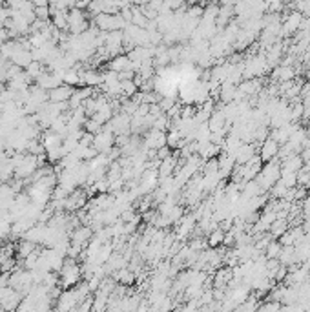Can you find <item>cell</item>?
I'll return each mask as SVG.
<instances>
[{"instance_id":"obj_1","label":"cell","mask_w":310,"mask_h":312,"mask_svg":"<svg viewBox=\"0 0 310 312\" xmlns=\"http://www.w3.org/2000/svg\"><path fill=\"white\" fill-rule=\"evenodd\" d=\"M82 280V267L77 263V260H70V258H66L64 265H62V269L59 272V285L62 289H73L77 287Z\"/></svg>"},{"instance_id":"obj_2","label":"cell","mask_w":310,"mask_h":312,"mask_svg":"<svg viewBox=\"0 0 310 312\" xmlns=\"http://www.w3.org/2000/svg\"><path fill=\"white\" fill-rule=\"evenodd\" d=\"M93 148L97 150V154H108L112 148H115V135L110 130L102 128V132L93 135Z\"/></svg>"},{"instance_id":"obj_3","label":"cell","mask_w":310,"mask_h":312,"mask_svg":"<svg viewBox=\"0 0 310 312\" xmlns=\"http://www.w3.org/2000/svg\"><path fill=\"white\" fill-rule=\"evenodd\" d=\"M162 146H168V144H166V133L152 128L150 132L145 135V139H143V148L145 150H159V148H162Z\"/></svg>"},{"instance_id":"obj_4","label":"cell","mask_w":310,"mask_h":312,"mask_svg":"<svg viewBox=\"0 0 310 312\" xmlns=\"http://www.w3.org/2000/svg\"><path fill=\"white\" fill-rule=\"evenodd\" d=\"M73 91H75V88H71L68 84H60L59 88L49 91V102H53V104H66V102H70Z\"/></svg>"},{"instance_id":"obj_5","label":"cell","mask_w":310,"mask_h":312,"mask_svg":"<svg viewBox=\"0 0 310 312\" xmlns=\"http://www.w3.org/2000/svg\"><path fill=\"white\" fill-rule=\"evenodd\" d=\"M279 146L274 139H270L268 137L265 143H261V146H259V159L261 161H267V163H270V161H274V159L278 157V154H279Z\"/></svg>"},{"instance_id":"obj_6","label":"cell","mask_w":310,"mask_h":312,"mask_svg":"<svg viewBox=\"0 0 310 312\" xmlns=\"http://www.w3.org/2000/svg\"><path fill=\"white\" fill-rule=\"evenodd\" d=\"M303 166H305V161H303L301 155H298V154L290 155V157H287L285 161H281V175L283 174H298Z\"/></svg>"},{"instance_id":"obj_7","label":"cell","mask_w":310,"mask_h":312,"mask_svg":"<svg viewBox=\"0 0 310 312\" xmlns=\"http://www.w3.org/2000/svg\"><path fill=\"white\" fill-rule=\"evenodd\" d=\"M301 20H303V15H301L300 11H294V13H290L287 15L285 18V24L281 26V31L279 35H292L294 31H298L301 26Z\"/></svg>"},{"instance_id":"obj_8","label":"cell","mask_w":310,"mask_h":312,"mask_svg":"<svg viewBox=\"0 0 310 312\" xmlns=\"http://www.w3.org/2000/svg\"><path fill=\"white\" fill-rule=\"evenodd\" d=\"M195 228H197V219H195V217L182 216L181 221L177 223V236H179V239L186 238V236L195 232Z\"/></svg>"},{"instance_id":"obj_9","label":"cell","mask_w":310,"mask_h":312,"mask_svg":"<svg viewBox=\"0 0 310 312\" xmlns=\"http://www.w3.org/2000/svg\"><path fill=\"white\" fill-rule=\"evenodd\" d=\"M108 68L113 73H124V71H132V60L128 58V55H117L108 62Z\"/></svg>"},{"instance_id":"obj_10","label":"cell","mask_w":310,"mask_h":312,"mask_svg":"<svg viewBox=\"0 0 310 312\" xmlns=\"http://www.w3.org/2000/svg\"><path fill=\"white\" fill-rule=\"evenodd\" d=\"M254 157H256V146H254V144H246V143L241 144L239 150H237V152L234 154L235 164H239V166L246 164L248 161H252Z\"/></svg>"},{"instance_id":"obj_11","label":"cell","mask_w":310,"mask_h":312,"mask_svg":"<svg viewBox=\"0 0 310 312\" xmlns=\"http://www.w3.org/2000/svg\"><path fill=\"white\" fill-rule=\"evenodd\" d=\"M217 164H219V177L221 179H225L228 177L230 174H234V168H235V159L228 154H223L219 159H217Z\"/></svg>"},{"instance_id":"obj_12","label":"cell","mask_w":310,"mask_h":312,"mask_svg":"<svg viewBox=\"0 0 310 312\" xmlns=\"http://www.w3.org/2000/svg\"><path fill=\"white\" fill-rule=\"evenodd\" d=\"M219 93H221V101L226 102V104H230V102L235 101V93H237V86L230 84V82H223L219 88Z\"/></svg>"},{"instance_id":"obj_13","label":"cell","mask_w":310,"mask_h":312,"mask_svg":"<svg viewBox=\"0 0 310 312\" xmlns=\"http://www.w3.org/2000/svg\"><path fill=\"white\" fill-rule=\"evenodd\" d=\"M35 250H37V245L31 243V241H26V239H22L20 243L16 245V254L20 256L22 260H26L27 256H31Z\"/></svg>"},{"instance_id":"obj_14","label":"cell","mask_w":310,"mask_h":312,"mask_svg":"<svg viewBox=\"0 0 310 312\" xmlns=\"http://www.w3.org/2000/svg\"><path fill=\"white\" fill-rule=\"evenodd\" d=\"M24 71H26L27 77H29L31 80H37L38 77H40V75H42L44 71H46V66H44L42 62H37V60H33V62L29 64V66H27V68L24 69Z\"/></svg>"},{"instance_id":"obj_15","label":"cell","mask_w":310,"mask_h":312,"mask_svg":"<svg viewBox=\"0 0 310 312\" xmlns=\"http://www.w3.org/2000/svg\"><path fill=\"white\" fill-rule=\"evenodd\" d=\"M225 238H226V234L221 230V228H217V230H214L212 234H208V247L210 249H217V247H221V245L225 243Z\"/></svg>"},{"instance_id":"obj_16","label":"cell","mask_w":310,"mask_h":312,"mask_svg":"<svg viewBox=\"0 0 310 312\" xmlns=\"http://www.w3.org/2000/svg\"><path fill=\"white\" fill-rule=\"evenodd\" d=\"M166 144H168L170 148H181L182 135L179 133V130H173V128H171L170 132L166 133Z\"/></svg>"},{"instance_id":"obj_17","label":"cell","mask_w":310,"mask_h":312,"mask_svg":"<svg viewBox=\"0 0 310 312\" xmlns=\"http://www.w3.org/2000/svg\"><path fill=\"white\" fill-rule=\"evenodd\" d=\"M281 250H283V247H281V243L279 241H272V243L268 245L267 249H265V258L267 260H278L279 254H281Z\"/></svg>"},{"instance_id":"obj_18","label":"cell","mask_w":310,"mask_h":312,"mask_svg":"<svg viewBox=\"0 0 310 312\" xmlns=\"http://www.w3.org/2000/svg\"><path fill=\"white\" fill-rule=\"evenodd\" d=\"M171 157V148L170 146H162V148L157 150V159L159 161H164V159Z\"/></svg>"},{"instance_id":"obj_19","label":"cell","mask_w":310,"mask_h":312,"mask_svg":"<svg viewBox=\"0 0 310 312\" xmlns=\"http://www.w3.org/2000/svg\"><path fill=\"white\" fill-rule=\"evenodd\" d=\"M0 312H7V311H5V309H4V307H0Z\"/></svg>"}]
</instances>
